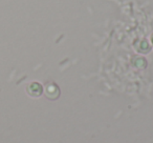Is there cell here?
I'll return each mask as SVG.
<instances>
[{
    "label": "cell",
    "instance_id": "5",
    "mask_svg": "<svg viewBox=\"0 0 153 143\" xmlns=\"http://www.w3.org/2000/svg\"><path fill=\"white\" fill-rule=\"evenodd\" d=\"M150 41H151V44H152V46H153V34L151 35V38H150Z\"/></svg>",
    "mask_w": 153,
    "mask_h": 143
},
{
    "label": "cell",
    "instance_id": "3",
    "mask_svg": "<svg viewBox=\"0 0 153 143\" xmlns=\"http://www.w3.org/2000/svg\"><path fill=\"white\" fill-rule=\"evenodd\" d=\"M135 49L138 53L148 54L151 49V46L146 39H140V40H137L135 43Z\"/></svg>",
    "mask_w": 153,
    "mask_h": 143
},
{
    "label": "cell",
    "instance_id": "2",
    "mask_svg": "<svg viewBox=\"0 0 153 143\" xmlns=\"http://www.w3.org/2000/svg\"><path fill=\"white\" fill-rule=\"evenodd\" d=\"M43 91H44V88H43L42 84L36 81L30 82V83L26 86V92H27V94L30 95V97H35V98L40 97L41 95L43 94Z\"/></svg>",
    "mask_w": 153,
    "mask_h": 143
},
{
    "label": "cell",
    "instance_id": "4",
    "mask_svg": "<svg viewBox=\"0 0 153 143\" xmlns=\"http://www.w3.org/2000/svg\"><path fill=\"white\" fill-rule=\"evenodd\" d=\"M132 65L135 68H138V70H144L147 66V61L144 57L136 56V57L132 58Z\"/></svg>",
    "mask_w": 153,
    "mask_h": 143
},
{
    "label": "cell",
    "instance_id": "1",
    "mask_svg": "<svg viewBox=\"0 0 153 143\" xmlns=\"http://www.w3.org/2000/svg\"><path fill=\"white\" fill-rule=\"evenodd\" d=\"M45 93V96L46 98H48L49 100H57L58 98L60 97V88L59 86L57 85L53 82H49L45 85V90L43 91Z\"/></svg>",
    "mask_w": 153,
    "mask_h": 143
}]
</instances>
